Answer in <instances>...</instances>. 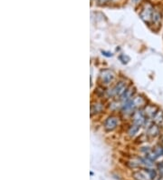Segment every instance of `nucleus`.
Returning <instances> with one entry per match:
<instances>
[{
	"label": "nucleus",
	"instance_id": "13",
	"mask_svg": "<svg viewBox=\"0 0 163 180\" xmlns=\"http://www.w3.org/2000/svg\"><path fill=\"white\" fill-rule=\"evenodd\" d=\"M152 122L161 126L163 129V110L162 109H159L158 112L156 113V115L154 116V117L152 118Z\"/></svg>",
	"mask_w": 163,
	"mask_h": 180
},
{
	"label": "nucleus",
	"instance_id": "16",
	"mask_svg": "<svg viewBox=\"0 0 163 180\" xmlns=\"http://www.w3.org/2000/svg\"><path fill=\"white\" fill-rule=\"evenodd\" d=\"M102 55H105V56H108V57H110V56H112V54H111V53H110V52H106V51H102Z\"/></svg>",
	"mask_w": 163,
	"mask_h": 180
},
{
	"label": "nucleus",
	"instance_id": "3",
	"mask_svg": "<svg viewBox=\"0 0 163 180\" xmlns=\"http://www.w3.org/2000/svg\"><path fill=\"white\" fill-rule=\"evenodd\" d=\"M115 80H116V74L113 70L103 68L100 71V74H99L100 86H102L104 87L112 86Z\"/></svg>",
	"mask_w": 163,
	"mask_h": 180
},
{
	"label": "nucleus",
	"instance_id": "12",
	"mask_svg": "<svg viewBox=\"0 0 163 180\" xmlns=\"http://www.w3.org/2000/svg\"><path fill=\"white\" fill-rule=\"evenodd\" d=\"M140 128H141V126H139V125H135V124L131 123V125H129L128 128H127V135L131 138H135L136 136L138 135V133H139V131H140Z\"/></svg>",
	"mask_w": 163,
	"mask_h": 180
},
{
	"label": "nucleus",
	"instance_id": "17",
	"mask_svg": "<svg viewBox=\"0 0 163 180\" xmlns=\"http://www.w3.org/2000/svg\"><path fill=\"white\" fill-rule=\"evenodd\" d=\"M158 140H159V143H160V144L163 145V131L162 133H161V135L160 136V138H158Z\"/></svg>",
	"mask_w": 163,
	"mask_h": 180
},
{
	"label": "nucleus",
	"instance_id": "11",
	"mask_svg": "<svg viewBox=\"0 0 163 180\" xmlns=\"http://www.w3.org/2000/svg\"><path fill=\"white\" fill-rule=\"evenodd\" d=\"M132 177H133V178L135 180H151L147 168L133 172L132 173Z\"/></svg>",
	"mask_w": 163,
	"mask_h": 180
},
{
	"label": "nucleus",
	"instance_id": "1",
	"mask_svg": "<svg viewBox=\"0 0 163 180\" xmlns=\"http://www.w3.org/2000/svg\"><path fill=\"white\" fill-rule=\"evenodd\" d=\"M148 104V100L142 95H135L131 100L122 105L120 112L124 116H131L137 109L143 108Z\"/></svg>",
	"mask_w": 163,
	"mask_h": 180
},
{
	"label": "nucleus",
	"instance_id": "6",
	"mask_svg": "<svg viewBox=\"0 0 163 180\" xmlns=\"http://www.w3.org/2000/svg\"><path fill=\"white\" fill-rule=\"evenodd\" d=\"M163 129L161 126H160L159 125L155 124V123H151L150 125H148L145 128V135L148 138L149 140L150 139H158L160 138V136L161 135Z\"/></svg>",
	"mask_w": 163,
	"mask_h": 180
},
{
	"label": "nucleus",
	"instance_id": "7",
	"mask_svg": "<svg viewBox=\"0 0 163 180\" xmlns=\"http://www.w3.org/2000/svg\"><path fill=\"white\" fill-rule=\"evenodd\" d=\"M131 119H132V123L135 124V125H139L143 127L146 121L148 120V118L146 117L144 112L142 110V108L137 109V110L131 116Z\"/></svg>",
	"mask_w": 163,
	"mask_h": 180
},
{
	"label": "nucleus",
	"instance_id": "2",
	"mask_svg": "<svg viewBox=\"0 0 163 180\" xmlns=\"http://www.w3.org/2000/svg\"><path fill=\"white\" fill-rule=\"evenodd\" d=\"M131 84H128V82L125 79H120L113 84L111 88H109L106 92V97L112 99H119L123 95V93L126 91L128 86Z\"/></svg>",
	"mask_w": 163,
	"mask_h": 180
},
{
	"label": "nucleus",
	"instance_id": "5",
	"mask_svg": "<svg viewBox=\"0 0 163 180\" xmlns=\"http://www.w3.org/2000/svg\"><path fill=\"white\" fill-rule=\"evenodd\" d=\"M120 120H121V118L117 115L111 114V115L108 116L102 123V126H103L104 131L105 132L114 131L120 125Z\"/></svg>",
	"mask_w": 163,
	"mask_h": 180
},
{
	"label": "nucleus",
	"instance_id": "10",
	"mask_svg": "<svg viewBox=\"0 0 163 180\" xmlns=\"http://www.w3.org/2000/svg\"><path fill=\"white\" fill-rule=\"evenodd\" d=\"M159 109H160V108H159L156 105L149 104V103L142 108V110L144 112L146 117H147L148 119H151V120H152V118L154 117V116L156 115V113L158 112Z\"/></svg>",
	"mask_w": 163,
	"mask_h": 180
},
{
	"label": "nucleus",
	"instance_id": "8",
	"mask_svg": "<svg viewBox=\"0 0 163 180\" xmlns=\"http://www.w3.org/2000/svg\"><path fill=\"white\" fill-rule=\"evenodd\" d=\"M105 108V104L102 99H95L91 103V116L102 114Z\"/></svg>",
	"mask_w": 163,
	"mask_h": 180
},
{
	"label": "nucleus",
	"instance_id": "4",
	"mask_svg": "<svg viewBox=\"0 0 163 180\" xmlns=\"http://www.w3.org/2000/svg\"><path fill=\"white\" fill-rule=\"evenodd\" d=\"M154 10H155V7H153V5L149 2L147 3H144L142 6H141V8H140V17L141 18V20L148 26H150V23H151V19H152V15L154 13Z\"/></svg>",
	"mask_w": 163,
	"mask_h": 180
},
{
	"label": "nucleus",
	"instance_id": "9",
	"mask_svg": "<svg viewBox=\"0 0 163 180\" xmlns=\"http://www.w3.org/2000/svg\"><path fill=\"white\" fill-rule=\"evenodd\" d=\"M136 94V88L132 86V85H130L129 86H128V88L126 89V91L123 93V95H122V97H120L118 100L121 102V104L123 105L124 103H126V102H128L129 100H131L132 97L135 96Z\"/></svg>",
	"mask_w": 163,
	"mask_h": 180
},
{
	"label": "nucleus",
	"instance_id": "15",
	"mask_svg": "<svg viewBox=\"0 0 163 180\" xmlns=\"http://www.w3.org/2000/svg\"><path fill=\"white\" fill-rule=\"evenodd\" d=\"M112 0H97V2L100 4V5H105V4H108L110 2H111Z\"/></svg>",
	"mask_w": 163,
	"mask_h": 180
},
{
	"label": "nucleus",
	"instance_id": "14",
	"mask_svg": "<svg viewBox=\"0 0 163 180\" xmlns=\"http://www.w3.org/2000/svg\"><path fill=\"white\" fill-rule=\"evenodd\" d=\"M152 150H153V152L155 153V155H156V156L158 157V159H159L160 157H162L163 156V145H161V144L158 143V144L152 148Z\"/></svg>",
	"mask_w": 163,
	"mask_h": 180
}]
</instances>
